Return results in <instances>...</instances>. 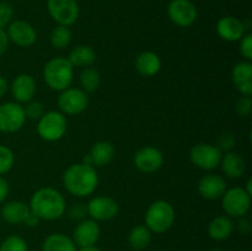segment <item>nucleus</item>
Instances as JSON below:
<instances>
[{"label":"nucleus","mask_w":252,"mask_h":251,"mask_svg":"<svg viewBox=\"0 0 252 251\" xmlns=\"http://www.w3.org/2000/svg\"><path fill=\"white\" fill-rule=\"evenodd\" d=\"M30 211L41 220H57L65 213L66 203L63 194L52 187H43L34 192L30 199Z\"/></svg>","instance_id":"f257e3e1"},{"label":"nucleus","mask_w":252,"mask_h":251,"mask_svg":"<svg viewBox=\"0 0 252 251\" xmlns=\"http://www.w3.org/2000/svg\"><path fill=\"white\" fill-rule=\"evenodd\" d=\"M62 180L66 191L75 197L90 196L98 185V175L95 167L84 162L70 165L64 171Z\"/></svg>","instance_id":"f03ea898"},{"label":"nucleus","mask_w":252,"mask_h":251,"mask_svg":"<svg viewBox=\"0 0 252 251\" xmlns=\"http://www.w3.org/2000/svg\"><path fill=\"white\" fill-rule=\"evenodd\" d=\"M43 79L49 89L61 93L70 88L74 80V66L63 57L49 59L43 68Z\"/></svg>","instance_id":"7ed1b4c3"},{"label":"nucleus","mask_w":252,"mask_h":251,"mask_svg":"<svg viewBox=\"0 0 252 251\" xmlns=\"http://www.w3.org/2000/svg\"><path fill=\"white\" fill-rule=\"evenodd\" d=\"M175 218L176 214L172 204L164 199H159L153 202L147 209L144 217L145 226L154 234H164L174 225Z\"/></svg>","instance_id":"20e7f679"},{"label":"nucleus","mask_w":252,"mask_h":251,"mask_svg":"<svg viewBox=\"0 0 252 251\" xmlns=\"http://www.w3.org/2000/svg\"><path fill=\"white\" fill-rule=\"evenodd\" d=\"M68 128L65 115L61 111H48L37 123V133L46 142H57L64 137Z\"/></svg>","instance_id":"39448f33"},{"label":"nucleus","mask_w":252,"mask_h":251,"mask_svg":"<svg viewBox=\"0 0 252 251\" xmlns=\"http://www.w3.org/2000/svg\"><path fill=\"white\" fill-rule=\"evenodd\" d=\"M221 207L230 218L245 217L251 208V194H249L244 187L226 189L221 196Z\"/></svg>","instance_id":"423d86ee"},{"label":"nucleus","mask_w":252,"mask_h":251,"mask_svg":"<svg viewBox=\"0 0 252 251\" xmlns=\"http://www.w3.org/2000/svg\"><path fill=\"white\" fill-rule=\"evenodd\" d=\"M223 153L217 145L209 143H198L189 152V160L198 169L212 171L220 165Z\"/></svg>","instance_id":"0eeeda50"},{"label":"nucleus","mask_w":252,"mask_h":251,"mask_svg":"<svg viewBox=\"0 0 252 251\" xmlns=\"http://www.w3.org/2000/svg\"><path fill=\"white\" fill-rule=\"evenodd\" d=\"M47 10L57 24L66 27L75 24L80 15L76 0H48Z\"/></svg>","instance_id":"6e6552de"},{"label":"nucleus","mask_w":252,"mask_h":251,"mask_svg":"<svg viewBox=\"0 0 252 251\" xmlns=\"http://www.w3.org/2000/svg\"><path fill=\"white\" fill-rule=\"evenodd\" d=\"M24 106L17 102H4L0 105V132L15 133L26 122Z\"/></svg>","instance_id":"1a4fd4ad"},{"label":"nucleus","mask_w":252,"mask_h":251,"mask_svg":"<svg viewBox=\"0 0 252 251\" xmlns=\"http://www.w3.org/2000/svg\"><path fill=\"white\" fill-rule=\"evenodd\" d=\"M89 96L84 90L78 88H68L61 91L58 96V106L64 115L76 116L86 110Z\"/></svg>","instance_id":"9d476101"},{"label":"nucleus","mask_w":252,"mask_h":251,"mask_svg":"<svg viewBox=\"0 0 252 251\" xmlns=\"http://www.w3.org/2000/svg\"><path fill=\"white\" fill-rule=\"evenodd\" d=\"M169 19L179 27H189L196 22L197 9L191 0H171L167 6Z\"/></svg>","instance_id":"9b49d317"},{"label":"nucleus","mask_w":252,"mask_h":251,"mask_svg":"<svg viewBox=\"0 0 252 251\" xmlns=\"http://www.w3.org/2000/svg\"><path fill=\"white\" fill-rule=\"evenodd\" d=\"M133 164L144 174H153L161 169L164 165V155L161 150L155 147H143L138 150L133 157Z\"/></svg>","instance_id":"f8f14e48"},{"label":"nucleus","mask_w":252,"mask_h":251,"mask_svg":"<svg viewBox=\"0 0 252 251\" xmlns=\"http://www.w3.org/2000/svg\"><path fill=\"white\" fill-rule=\"evenodd\" d=\"M88 216L96 221L111 220L118 214V203L108 196H96L88 204Z\"/></svg>","instance_id":"ddd939ff"},{"label":"nucleus","mask_w":252,"mask_h":251,"mask_svg":"<svg viewBox=\"0 0 252 251\" xmlns=\"http://www.w3.org/2000/svg\"><path fill=\"white\" fill-rule=\"evenodd\" d=\"M5 31L9 42H12L22 48L31 47L37 39V32L34 27L24 20H12Z\"/></svg>","instance_id":"4468645a"},{"label":"nucleus","mask_w":252,"mask_h":251,"mask_svg":"<svg viewBox=\"0 0 252 251\" xmlns=\"http://www.w3.org/2000/svg\"><path fill=\"white\" fill-rule=\"evenodd\" d=\"M101 236L100 225L94 219H84L79 221L73 231V241L79 248L94 246Z\"/></svg>","instance_id":"2eb2a0df"},{"label":"nucleus","mask_w":252,"mask_h":251,"mask_svg":"<svg viewBox=\"0 0 252 251\" xmlns=\"http://www.w3.org/2000/svg\"><path fill=\"white\" fill-rule=\"evenodd\" d=\"M15 102L27 103L33 100L37 91L36 80L30 74H19L10 85Z\"/></svg>","instance_id":"dca6fc26"},{"label":"nucleus","mask_w":252,"mask_h":251,"mask_svg":"<svg viewBox=\"0 0 252 251\" xmlns=\"http://www.w3.org/2000/svg\"><path fill=\"white\" fill-rule=\"evenodd\" d=\"M226 189L225 180L218 174H207L198 181L199 194L209 201L221 198Z\"/></svg>","instance_id":"f3484780"},{"label":"nucleus","mask_w":252,"mask_h":251,"mask_svg":"<svg viewBox=\"0 0 252 251\" xmlns=\"http://www.w3.org/2000/svg\"><path fill=\"white\" fill-rule=\"evenodd\" d=\"M217 33L226 42H238L245 34V24L238 17L224 16L217 24Z\"/></svg>","instance_id":"a211bd4d"},{"label":"nucleus","mask_w":252,"mask_h":251,"mask_svg":"<svg viewBox=\"0 0 252 251\" xmlns=\"http://www.w3.org/2000/svg\"><path fill=\"white\" fill-rule=\"evenodd\" d=\"M233 84L243 96L252 95V64L251 62H239L231 74Z\"/></svg>","instance_id":"6ab92c4d"},{"label":"nucleus","mask_w":252,"mask_h":251,"mask_svg":"<svg viewBox=\"0 0 252 251\" xmlns=\"http://www.w3.org/2000/svg\"><path fill=\"white\" fill-rule=\"evenodd\" d=\"M29 213V204L21 201H10L6 202L0 209V218L11 225H19V224H24Z\"/></svg>","instance_id":"aec40b11"},{"label":"nucleus","mask_w":252,"mask_h":251,"mask_svg":"<svg viewBox=\"0 0 252 251\" xmlns=\"http://www.w3.org/2000/svg\"><path fill=\"white\" fill-rule=\"evenodd\" d=\"M135 69L140 75L152 78L157 75L161 69V59L155 52H142L135 59Z\"/></svg>","instance_id":"412c9836"},{"label":"nucleus","mask_w":252,"mask_h":251,"mask_svg":"<svg viewBox=\"0 0 252 251\" xmlns=\"http://www.w3.org/2000/svg\"><path fill=\"white\" fill-rule=\"evenodd\" d=\"M221 170L230 179H239L245 174L246 164L244 157L235 152H228L221 157Z\"/></svg>","instance_id":"4be33fe9"},{"label":"nucleus","mask_w":252,"mask_h":251,"mask_svg":"<svg viewBox=\"0 0 252 251\" xmlns=\"http://www.w3.org/2000/svg\"><path fill=\"white\" fill-rule=\"evenodd\" d=\"M234 223L230 217L218 216L211 220L208 224L209 238L217 241L226 240L233 234Z\"/></svg>","instance_id":"5701e85b"},{"label":"nucleus","mask_w":252,"mask_h":251,"mask_svg":"<svg viewBox=\"0 0 252 251\" xmlns=\"http://www.w3.org/2000/svg\"><path fill=\"white\" fill-rule=\"evenodd\" d=\"M69 62L71 65L75 68H88L91 66L96 62V52L94 51L93 47L88 46V44H79V46L74 47L70 51L68 56Z\"/></svg>","instance_id":"b1692460"},{"label":"nucleus","mask_w":252,"mask_h":251,"mask_svg":"<svg viewBox=\"0 0 252 251\" xmlns=\"http://www.w3.org/2000/svg\"><path fill=\"white\" fill-rule=\"evenodd\" d=\"M90 157L93 159V165L95 166H106L115 157V147L110 142L100 140L96 142L90 149Z\"/></svg>","instance_id":"393cba45"},{"label":"nucleus","mask_w":252,"mask_h":251,"mask_svg":"<svg viewBox=\"0 0 252 251\" xmlns=\"http://www.w3.org/2000/svg\"><path fill=\"white\" fill-rule=\"evenodd\" d=\"M78 246L70 236L62 233H53L47 236L42 245V251H76Z\"/></svg>","instance_id":"a878e982"},{"label":"nucleus","mask_w":252,"mask_h":251,"mask_svg":"<svg viewBox=\"0 0 252 251\" xmlns=\"http://www.w3.org/2000/svg\"><path fill=\"white\" fill-rule=\"evenodd\" d=\"M152 235L153 233L144 225H135L132 230L129 231L128 235V244H129L130 249L134 251H142L145 250L148 246L152 243Z\"/></svg>","instance_id":"bb28decb"},{"label":"nucleus","mask_w":252,"mask_h":251,"mask_svg":"<svg viewBox=\"0 0 252 251\" xmlns=\"http://www.w3.org/2000/svg\"><path fill=\"white\" fill-rule=\"evenodd\" d=\"M79 83H80L81 90L88 93H95L101 84V75L95 68L93 66H88L81 70L80 75H79Z\"/></svg>","instance_id":"cd10ccee"},{"label":"nucleus","mask_w":252,"mask_h":251,"mask_svg":"<svg viewBox=\"0 0 252 251\" xmlns=\"http://www.w3.org/2000/svg\"><path fill=\"white\" fill-rule=\"evenodd\" d=\"M51 44L57 49H64L70 44L71 42V31L69 27L57 25L51 32Z\"/></svg>","instance_id":"c85d7f7f"},{"label":"nucleus","mask_w":252,"mask_h":251,"mask_svg":"<svg viewBox=\"0 0 252 251\" xmlns=\"http://www.w3.org/2000/svg\"><path fill=\"white\" fill-rule=\"evenodd\" d=\"M0 251H29V246L21 236L10 235L0 244Z\"/></svg>","instance_id":"c756f323"},{"label":"nucleus","mask_w":252,"mask_h":251,"mask_svg":"<svg viewBox=\"0 0 252 251\" xmlns=\"http://www.w3.org/2000/svg\"><path fill=\"white\" fill-rule=\"evenodd\" d=\"M15 155L10 148L0 144V176L9 172L14 167Z\"/></svg>","instance_id":"7c9ffc66"},{"label":"nucleus","mask_w":252,"mask_h":251,"mask_svg":"<svg viewBox=\"0 0 252 251\" xmlns=\"http://www.w3.org/2000/svg\"><path fill=\"white\" fill-rule=\"evenodd\" d=\"M25 115H26V118H30V120H37L43 116V113L46 112L44 111L43 103L39 102V101H30V102L26 103V106L24 107Z\"/></svg>","instance_id":"2f4dec72"},{"label":"nucleus","mask_w":252,"mask_h":251,"mask_svg":"<svg viewBox=\"0 0 252 251\" xmlns=\"http://www.w3.org/2000/svg\"><path fill=\"white\" fill-rule=\"evenodd\" d=\"M14 19V7L6 1H0V29L5 30Z\"/></svg>","instance_id":"473e14b6"},{"label":"nucleus","mask_w":252,"mask_h":251,"mask_svg":"<svg viewBox=\"0 0 252 251\" xmlns=\"http://www.w3.org/2000/svg\"><path fill=\"white\" fill-rule=\"evenodd\" d=\"M235 143H236L235 134L230 132H226V133H223V134L218 138L217 148H218L221 153L223 152L228 153V152H231V149L235 147Z\"/></svg>","instance_id":"72a5a7b5"},{"label":"nucleus","mask_w":252,"mask_h":251,"mask_svg":"<svg viewBox=\"0 0 252 251\" xmlns=\"http://www.w3.org/2000/svg\"><path fill=\"white\" fill-rule=\"evenodd\" d=\"M68 216L69 218L73 219V220H78L81 221L85 219V217L88 216V207L86 204L80 203H73L68 209Z\"/></svg>","instance_id":"f704fd0d"},{"label":"nucleus","mask_w":252,"mask_h":251,"mask_svg":"<svg viewBox=\"0 0 252 251\" xmlns=\"http://www.w3.org/2000/svg\"><path fill=\"white\" fill-rule=\"evenodd\" d=\"M240 44H239V51H240L241 56L245 58V61H252V34L245 33L243 38L240 39Z\"/></svg>","instance_id":"c9c22d12"},{"label":"nucleus","mask_w":252,"mask_h":251,"mask_svg":"<svg viewBox=\"0 0 252 251\" xmlns=\"http://www.w3.org/2000/svg\"><path fill=\"white\" fill-rule=\"evenodd\" d=\"M236 113L241 117H248L252 111V100L251 96H243L235 102Z\"/></svg>","instance_id":"e433bc0d"},{"label":"nucleus","mask_w":252,"mask_h":251,"mask_svg":"<svg viewBox=\"0 0 252 251\" xmlns=\"http://www.w3.org/2000/svg\"><path fill=\"white\" fill-rule=\"evenodd\" d=\"M238 223H236V228H238L239 233L240 234H244V235H246V234H249L251 231V221L249 220L248 218H245V217H241V218H238Z\"/></svg>","instance_id":"4c0bfd02"},{"label":"nucleus","mask_w":252,"mask_h":251,"mask_svg":"<svg viewBox=\"0 0 252 251\" xmlns=\"http://www.w3.org/2000/svg\"><path fill=\"white\" fill-rule=\"evenodd\" d=\"M10 191V186H9V182L4 179L2 176H0V203L6 199L7 194H9Z\"/></svg>","instance_id":"58836bf2"},{"label":"nucleus","mask_w":252,"mask_h":251,"mask_svg":"<svg viewBox=\"0 0 252 251\" xmlns=\"http://www.w3.org/2000/svg\"><path fill=\"white\" fill-rule=\"evenodd\" d=\"M7 47H9V38H7L6 31L0 29V57L7 51Z\"/></svg>","instance_id":"ea45409f"},{"label":"nucleus","mask_w":252,"mask_h":251,"mask_svg":"<svg viewBox=\"0 0 252 251\" xmlns=\"http://www.w3.org/2000/svg\"><path fill=\"white\" fill-rule=\"evenodd\" d=\"M39 221H41V219H39L38 217H37V216H34V214L32 213L31 211H30L29 216H27V218L25 219L24 224H25V225L30 226V228H33V226H37V225H38Z\"/></svg>","instance_id":"a19ab883"},{"label":"nucleus","mask_w":252,"mask_h":251,"mask_svg":"<svg viewBox=\"0 0 252 251\" xmlns=\"http://www.w3.org/2000/svg\"><path fill=\"white\" fill-rule=\"evenodd\" d=\"M9 90V84H7V80L4 78V76L0 75V98L2 96H5V94Z\"/></svg>","instance_id":"79ce46f5"},{"label":"nucleus","mask_w":252,"mask_h":251,"mask_svg":"<svg viewBox=\"0 0 252 251\" xmlns=\"http://www.w3.org/2000/svg\"><path fill=\"white\" fill-rule=\"evenodd\" d=\"M76 251H101V250L97 248V246L94 245V246H86V248H79V250Z\"/></svg>","instance_id":"37998d69"},{"label":"nucleus","mask_w":252,"mask_h":251,"mask_svg":"<svg viewBox=\"0 0 252 251\" xmlns=\"http://www.w3.org/2000/svg\"><path fill=\"white\" fill-rule=\"evenodd\" d=\"M83 162H84V164H86V165H91V166H94V165H93V159H91L90 154H86L85 157H83Z\"/></svg>","instance_id":"c03bdc74"},{"label":"nucleus","mask_w":252,"mask_h":251,"mask_svg":"<svg viewBox=\"0 0 252 251\" xmlns=\"http://www.w3.org/2000/svg\"><path fill=\"white\" fill-rule=\"evenodd\" d=\"M244 188L246 189V192H248L249 194H251L252 196V180L249 179L248 182H246V187H244Z\"/></svg>","instance_id":"a18cd8bd"},{"label":"nucleus","mask_w":252,"mask_h":251,"mask_svg":"<svg viewBox=\"0 0 252 251\" xmlns=\"http://www.w3.org/2000/svg\"><path fill=\"white\" fill-rule=\"evenodd\" d=\"M211 251H225V250H223V249H213V250Z\"/></svg>","instance_id":"49530a36"}]
</instances>
